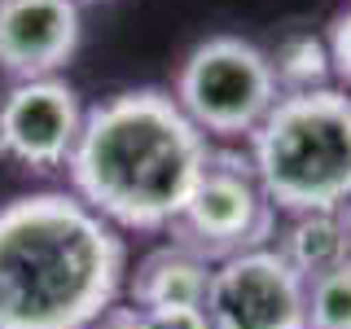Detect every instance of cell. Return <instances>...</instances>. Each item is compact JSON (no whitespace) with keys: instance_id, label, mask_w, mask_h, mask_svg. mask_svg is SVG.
Wrapping results in <instances>:
<instances>
[{"instance_id":"obj_1","label":"cell","mask_w":351,"mask_h":329,"mask_svg":"<svg viewBox=\"0 0 351 329\" xmlns=\"http://www.w3.org/2000/svg\"><path fill=\"white\" fill-rule=\"evenodd\" d=\"M211 145L171 93L132 88L84 114L71 149V184L106 224L132 233H167L184 211Z\"/></svg>"},{"instance_id":"obj_2","label":"cell","mask_w":351,"mask_h":329,"mask_svg":"<svg viewBox=\"0 0 351 329\" xmlns=\"http://www.w3.org/2000/svg\"><path fill=\"white\" fill-rule=\"evenodd\" d=\"M114 224L71 193L0 206V329H88L123 290Z\"/></svg>"},{"instance_id":"obj_3","label":"cell","mask_w":351,"mask_h":329,"mask_svg":"<svg viewBox=\"0 0 351 329\" xmlns=\"http://www.w3.org/2000/svg\"><path fill=\"white\" fill-rule=\"evenodd\" d=\"M250 167L277 211H338L351 197V93L329 84L277 97L250 132Z\"/></svg>"},{"instance_id":"obj_4","label":"cell","mask_w":351,"mask_h":329,"mask_svg":"<svg viewBox=\"0 0 351 329\" xmlns=\"http://www.w3.org/2000/svg\"><path fill=\"white\" fill-rule=\"evenodd\" d=\"M277 97L281 93L268 53L241 36H206L202 44H193L176 75V106L202 136L250 141V132L268 119Z\"/></svg>"},{"instance_id":"obj_5","label":"cell","mask_w":351,"mask_h":329,"mask_svg":"<svg viewBox=\"0 0 351 329\" xmlns=\"http://www.w3.org/2000/svg\"><path fill=\"white\" fill-rule=\"evenodd\" d=\"M171 241L189 246L206 263H224L246 250L272 246L277 237V206L268 202L250 154L211 149L202 175H197L184 211L167 228Z\"/></svg>"},{"instance_id":"obj_6","label":"cell","mask_w":351,"mask_h":329,"mask_svg":"<svg viewBox=\"0 0 351 329\" xmlns=\"http://www.w3.org/2000/svg\"><path fill=\"white\" fill-rule=\"evenodd\" d=\"M206 316L215 329H307L303 277L272 246L215 263Z\"/></svg>"},{"instance_id":"obj_7","label":"cell","mask_w":351,"mask_h":329,"mask_svg":"<svg viewBox=\"0 0 351 329\" xmlns=\"http://www.w3.org/2000/svg\"><path fill=\"white\" fill-rule=\"evenodd\" d=\"M84 110L66 80H22L0 101V154L31 171H53L71 162Z\"/></svg>"},{"instance_id":"obj_8","label":"cell","mask_w":351,"mask_h":329,"mask_svg":"<svg viewBox=\"0 0 351 329\" xmlns=\"http://www.w3.org/2000/svg\"><path fill=\"white\" fill-rule=\"evenodd\" d=\"M80 49L75 0H0V71L14 80H49Z\"/></svg>"},{"instance_id":"obj_9","label":"cell","mask_w":351,"mask_h":329,"mask_svg":"<svg viewBox=\"0 0 351 329\" xmlns=\"http://www.w3.org/2000/svg\"><path fill=\"white\" fill-rule=\"evenodd\" d=\"M211 272H215V263H206L189 246H180V241H167V246L149 250L136 263V272L128 281L132 307L145 312V316L176 312V307H206Z\"/></svg>"},{"instance_id":"obj_10","label":"cell","mask_w":351,"mask_h":329,"mask_svg":"<svg viewBox=\"0 0 351 329\" xmlns=\"http://www.w3.org/2000/svg\"><path fill=\"white\" fill-rule=\"evenodd\" d=\"M272 250H277L303 281H312V277H321V272L351 259V241H347V228H343V215L338 211L290 215V224L281 228V237H277Z\"/></svg>"},{"instance_id":"obj_11","label":"cell","mask_w":351,"mask_h":329,"mask_svg":"<svg viewBox=\"0 0 351 329\" xmlns=\"http://www.w3.org/2000/svg\"><path fill=\"white\" fill-rule=\"evenodd\" d=\"M268 66H272V80H277L281 97L316 93V88H329V80H334L325 36H316V31H290V36L268 53Z\"/></svg>"},{"instance_id":"obj_12","label":"cell","mask_w":351,"mask_h":329,"mask_svg":"<svg viewBox=\"0 0 351 329\" xmlns=\"http://www.w3.org/2000/svg\"><path fill=\"white\" fill-rule=\"evenodd\" d=\"M307 329H351V259L303 281Z\"/></svg>"},{"instance_id":"obj_13","label":"cell","mask_w":351,"mask_h":329,"mask_svg":"<svg viewBox=\"0 0 351 329\" xmlns=\"http://www.w3.org/2000/svg\"><path fill=\"white\" fill-rule=\"evenodd\" d=\"M325 49H329V71H334V80L343 84V93H351V5L334 14Z\"/></svg>"},{"instance_id":"obj_14","label":"cell","mask_w":351,"mask_h":329,"mask_svg":"<svg viewBox=\"0 0 351 329\" xmlns=\"http://www.w3.org/2000/svg\"><path fill=\"white\" fill-rule=\"evenodd\" d=\"M149 329H215L211 316L202 312V307H176V312H154L145 316Z\"/></svg>"},{"instance_id":"obj_15","label":"cell","mask_w":351,"mask_h":329,"mask_svg":"<svg viewBox=\"0 0 351 329\" xmlns=\"http://www.w3.org/2000/svg\"><path fill=\"white\" fill-rule=\"evenodd\" d=\"M88 329H149L145 325V312H136V307H110V312H101Z\"/></svg>"},{"instance_id":"obj_16","label":"cell","mask_w":351,"mask_h":329,"mask_svg":"<svg viewBox=\"0 0 351 329\" xmlns=\"http://www.w3.org/2000/svg\"><path fill=\"white\" fill-rule=\"evenodd\" d=\"M338 215H343V228H347V241H351V197L338 206Z\"/></svg>"},{"instance_id":"obj_17","label":"cell","mask_w":351,"mask_h":329,"mask_svg":"<svg viewBox=\"0 0 351 329\" xmlns=\"http://www.w3.org/2000/svg\"><path fill=\"white\" fill-rule=\"evenodd\" d=\"M75 5H80V0H75Z\"/></svg>"}]
</instances>
